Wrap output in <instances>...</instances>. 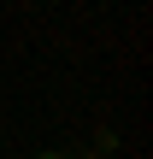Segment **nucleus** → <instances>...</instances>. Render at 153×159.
<instances>
[{
  "instance_id": "nucleus-1",
  "label": "nucleus",
  "mask_w": 153,
  "mask_h": 159,
  "mask_svg": "<svg viewBox=\"0 0 153 159\" xmlns=\"http://www.w3.org/2000/svg\"><path fill=\"white\" fill-rule=\"evenodd\" d=\"M41 159H53V153H41Z\"/></svg>"
}]
</instances>
